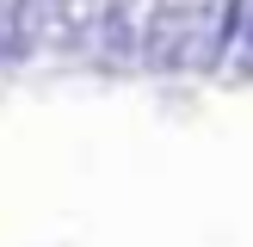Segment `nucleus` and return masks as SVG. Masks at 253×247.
I'll return each instance as SVG.
<instances>
[{"label": "nucleus", "instance_id": "nucleus-1", "mask_svg": "<svg viewBox=\"0 0 253 247\" xmlns=\"http://www.w3.org/2000/svg\"><path fill=\"white\" fill-rule=\"evenodd\" d=\"M161 6L167 0H105L99 31H93V56L105 68H142V49H148V31H155Z\"/></svg>", "mask_w": 253, "mask_h": 247}, {"label": "nucleus", "instance_id": "nucleus-2", "mask_svg": "<svg viewBox=\"0 0 253 247\" xmlns=\"http://www.w3.org/2000/svg\"><path fill=\"white\" fill-rule=\"evenodd\" d=\"M247 0H192V68L185 74H222L241 43Z\"/></svg>", "mask_w": 253, "mask_h": 247}, {"label": "nucleus", "instance_id": "nucleus-3", "mask_svg": "<svg viewBox=\"0 0 253 247\" xmlns=\"http://www.w3.org/2000/svg\"><path fill=\"white\" fill-rule=\"evenodd\" d=\"M185 68H192V0H167L148 31L142 74H185Z\"/></svg>", "mask_w": 253, "mask_h": 247}, {"label": "nucleus", "instance_id": "nucleus-4", "mask_svg": "<svg viewBox=\"0 0 253 247\" xmlns=\"http://www.w3.org/2000/svg\"><path fill=\"white\" fill-rule=\"evenodd\" d=\"M49 56V0H0V62Z\"/></svg>", "mask_w": 253, "mask_h": 247}, {"label": "nucleus", "instance_id": "nucleus-5", "mask_svg": "<svg viewBox=\"0 0 253 247\" xmlns=\"http://www.w3.org/2000/svg\"><path fill=\"white\" fill-rule=\"evenodd\" d=\"M105 0H49V56H93Z\"/></svg>", "mask_w": 253, "mask_h": 247}, {"label": "nucleus", "instance_id": "nucleus-6", "mask_svg": "<svg viewBox=\"0 0 253 247\" xmlns=\"http://www.w3.org/2000/svg\"><path fill=\"white\" fill-rule=\"evenodd\" d=\"M229 74H235V81H253V0H247V12H241V43H235Z\"/></svg>", "mask_w": 253, "mask_h": 247}]
</instances>
